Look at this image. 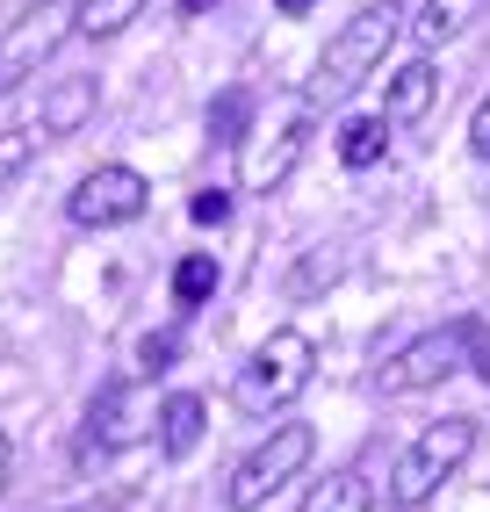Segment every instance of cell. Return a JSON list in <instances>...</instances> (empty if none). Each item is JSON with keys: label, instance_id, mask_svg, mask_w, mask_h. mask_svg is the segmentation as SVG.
<instances>
[{"label": "cell", "instance_id": "6da1fadb", "mask_svg": "<svg viewBox=\"0 0 490 512\" xmlns=\"http://www.w3.org/2000/svg\"><path fill=\"white\" fill-rule=\"evenodd\" d=\"M310 375H318V339H310L303 325H274L260 347L238 361L231 404L245 419H274V412H289V404L310 390Z\"/></svg>", "mask_w": 490, "mask_h": 512}, {"label": "cell", "instance_id": "7a4b0ae2", "mask_svg": "<svg viewBox=\"0 0 490 512\" xmlns=\"http://www.w3.org/2000/svg\"><path fill=\"white\" fill-rule=\"evenodd\" d=\"M397 29H404V8L397 0H375V8L361 15H346V29L332 37V51L318 58V73H310V109H332V101H346L382 58H390L397 44Z\"/></svg>", "mask_w": 490, "mask_h": 512}, {"label": "cell", "instance_id": "3957f363", "mask_svg": "<svg viewBox=\"0 0 490 512\" xmlns=\"http://www.w3.org/2000/svg\"><path fill=\"white\" fill-rule=\"evenodd\" d=\"M469 455H476V419H433V426L397 455V469H390V505H397V512L433 505L440 484H447Z\"/></svg>", "mask_w": 490, "mask_h": 512}, {"label": "cell", "instance_id": "277c9868", "mask_svg": "<svg viewBox=\"0 0 490 512\" xmlns=\"http://www.w3.org/2000/svg\"><path fill=\"white\" fill-rule=\"evenodd\" d=\"M310 455H318V433H310L303 419H282L253 455H245L238 469H231V484H224V505L231 512H260L274 491L289 484V476H303L310 469Z\"/></svg>", "mask_w": 490, "mask_h": 512}, {"label": "cell", "instance_id": "5b68a950", "mask_svg": "<svg viewBox=\"0 0 490 512\" xmlns=\"http://www.w3.org/2000/svg\"><path fill=\"white\" fill-rule=\"evenodd\" d=\"M462 361H469V318H454V325L418 332L411 347H397L390 361L375 368V390H382V397H418V390H440Z\"/></svg>", "mask_w": 490, "mask_h": 512}, {"label": "cell", "instance_id": "8992f818", "mask_svg": "<svg viewBox=\"0 0 490 512\" xmlns=\"http://www.w3.org/2000/svg\"><path fill=\"white\" fill-rule=\"evenodd\" d=\"M65 37H73V0H29V8L0 29V94H15L29 73H44Z\"/></svg>", "mask_w": 490, "mask_h": 512}, {"label": "cell", "instance_id": "52a82bcc", "mask_svg": "<svg viewBox=\"0 0 490 512\" xmlns=\"http://www.w3.org/2000/svg\"><path fill=\"white\" fill-rule=\"evenodd\" d=\"M159 390L152 383H101L94 404H87V433H80V448L94 455H116V448H137V440H159Z\"/></svg>", "mask_w": 490, "mask_h": 512}, {"label": "cell", "instance_id": "ba28073f", "mask_svg": "<svg viewBox=\"0 0 490 512\" xmlns=\"http://www.w3.org/2000/svg\"><path fill=\"white\" fill-rule=\"evenodd\" d=\"M152 210V188L137 166H94V174H80V188L65 195V217H73L80 231H116V224H137Z\"/></svg>", "mask_w": 490, "mask_h": 512}, {"label": "cell", "instance_id": "9c48e42d", "mask_svg": "<svg viewBox=\"0 0 490 512\" xmlns=\"http://www.w3.org/2000/svg\"><path fill=\"white\" fill-rule=\"evenodd\" d=\"M303 152H310V109L274 116V123H253V130H245V145H238V188L274 195V188L296 174Z\"/></svg>", "mask_w": 490, "mask_h": 512}, {"label": "cell", "instance_id": "30bf717a", "mask_svg": "<svg viewBox=\"0 0 490 512\" xmlns=\"http://www.w3.org/2000/svg\"><path fill=\"white\" fill-rule=\"evenodd\" d=\"M94 109H101V80H94V73H58V80L44 87L37 130H44V138H80Z\"/></svg>", "mask_w": 490, "mask_h": 512}, {"label": "cell", "instance_id": "8fae6325", "mask_svg": "<svg viewBox=\"0 0 490 512\" xmlns=\"http://www.w3.org/2000/svg\"><path fill=\"white\" fill-rule=\"evenodd\" d=\"M433 94H440V65L433 58H411L390 73V87H382V123H418L433 109Z\"/></svg>", "mask_w": 490, "mask_h": 512}, {"label": "cell", "instance_id": "7c38bea8", "mask_svg": "<svg viewBox=\"0 0 490 512\" xmlns=\"http://www.w3.org/2000/svg\"><path fill=\"white\" fill-rule=\"evenodd\" d=\"M202 433H209V404L195 397V390H173L166 404H159V455H195L202 448Z\"/></svg>", "mask_w": 490, "mask_h": 512}, {"label": "cell", "instance_id": "4fadbf2b", "mask_svg": "<svg viewBox=\"0 0 490 512\" xmlns=\"http://www.w3.org/2000/svg\"><path fill=\"white\" fill-rule=\"evenodd\" d=\"M303 512H375V484L361 469H332L303 491Z\"/></svg>", "mask_w": 490, "mask_h": 512}, {"label": "cell", "instance_id": "5bb4252c", "mask_svg": "<svg viewBox=\"0 0 490 512\" xmlns=\"http://www.w3.org/2000/svg\"><path fill=\"white\" fill-rule=\"evenodd\" d=\"M137 15H145V0H73V37L109 44V37H123Z\"/></svg>", "mask_w": 490, "mask_h": 512}, {"label": "cell", "instance_id": "9a60e30c", "mask_svg": "<svg viewBox=\"0 0 490 512\" xmlns=\"http://www.w3.org/2000/svg\"><path fill=\"white\" fill-rule=\"evenodd\" d=\"M260 123V101H253V87H224L217 101H209V138L217 145H245V130Z\"/></svg>", "mask_w": 490, "mask_h": 512}, {"label": "cell", "instance_id": "2e32d148", "mask_svg": "<svg viewBox=\"0 0 490 512\" xmlns=\"http://www.w3.org/2000/svg\"><path fill=\"white\" fill-rule=\"evenodd\" d=\"M382 152H390V123H382V116H346V123H339V159L354 166V174H361V166H375Z\"/></svg>", "mask_w": 490, "mask_h": 512}, {"label": "cell", "instance_id": "e0dca14e", "mask_svg": "<svg viewBox=\"0 0 490 512\" xmlns=\"http://www.w3.org/2000/svg\"><path fill=\"white\" fill-rule=\"evenodd\" d=\"M483 8H490V0H426V8H418V37H426V44H447V37H462Z\"/></svg>", "mask_w": 490, "mask_h": 512}, {"label": "cell", "instance_id": "ac0fdd59", "mask_svg": "<svg viewBox=\"0 0 490 512\" xmlns=\"http://www.w3.org/2000/svg\"><path fill=\"white\" fill-rule=\"evenodd\" d=\"M209 296H217V253H188L173 267V303H181V311H202Z\"/></svg>", "mask_w": 490, "mask_h": 512}, {"label": "cell", "instance_id": "d6986e66", "mask_svg": "<svg viewBox=\"0 0 490 512\" xmlns=\"http://www.w3.org/2000/svg\"><path fill=\"white\" fill-rule=\"evenodd\" d=\"M29 159H37V130H0V188L29 174Z\"/></svg>", "mask_w": 490, "mask_h": 512}, {"label": "cell", "instance_id": "ffe728a7", "mask_svg": "<svg viewBox=\"0 0 490 512\" xmlns=\"http://www.w3.org/2000/svg\"><path fill=\"white\" fill-rule=\"evenodd\" d=\"M173 354H181V332H145V339H137V368H145V375H166Z\"/></svg>", "mask_w": 490, "mask_h": 512}, {"label": "cell", "instance_id": "44dd1931", "mask_svg": "<svg viewBox=\"0 0 490 512\" xmlns=\"http://www.w3.org/2000/svg\"><path fill=\"white\" fill-rule=\"evenodd\" d=\"M188 217H195V224H224V217H231V195H224V188H202V195L188 202Z\"/></svg>", "mask_w": 490, "mask_h": 512}, {"label": "cell", "instance_id": "7402d4cb", "mask_svg": "<svg viewBox=\"0 0 490 512\" xmlns=\"http://www.w3.org/2000/svg\"><path fill=\"white\" fill-rule=\"evenodd\" d=\"M469 368L490 383V318H469Z\"/></svg>", "mask_w": 490, "mask_h": 512}, {"label": "cell", "instance_id": "603a6c76", "mask_svg": "<svg viewBox=\"0 0 490 512\" xmlns=\"http://www.w3.org/2000/svg\"><path fill=\"white\" fill-rule=\"evenodd\" d=\"M469 152H476V159H490V87H483L476 116H469Z\"/></svg>", "mask_w": 490, "mask_h": 512}, {"label": "cell", "instance_id": "cb8c5ba5", "mask_svg": "<svg viewBox=\"0 0 490 512\" xmlns=\"http://www.w3.org/2000/svg\"><path fill=\"white\" fill-rule=\"evenodd\" d=\"M8 469H15V440L0 433V498H8Z\"/></svg>", "mask_w": 490, "mask_h": 512}, {"label": "cell", "instance_id": "d4e9b609", "mask_svg": "<svg viewBox=\"0 0 490 512\" xmlns=\"http://www.w3.org/2000/svg\"><path fill=\"white\" fill-rule=\"evenodd\" d=\"M173 8H181V15H209L217 0H173Z\"/></svg>", "mask_w": 490, "mask_h": 512}, {"label": "cell", "instance_id": "484cf974", "mask_svg": "<svg viewBox=\"0 0 490 512\" xmlns=\"http://www.w3.org/2000/svg\"><path fill=\"white\" fill-rule=\"evenodd\" d=\"M274 8H282V15H310V0H274Z\"/></svg>", "mask_w": 490, "mask_h": 512}]
</instances>
